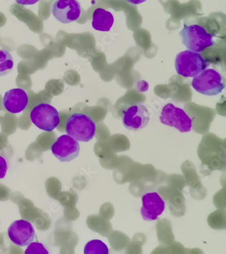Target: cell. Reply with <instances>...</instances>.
Returning <instances> with one entry per match:
<instances>
[{"instance_id": "cell-1", "label": "cell", "mask_w": 226, "mask_h": 254, "mask_svg": "<svg viewBox=\"0 0 226 254\" xmlns=\"http://www.w3.org/2000/svg\"><path fill=\"white\" fill-rule=\"evenodd\" d=\"M96 130L95 122L86 114H72L67 121V134L80 142H88L91 140L95 136Z\"/></svg>"}, {"instance_id": "cell-2", "label": "cell", "mask_w": 226, "mask_h": 254, "mask_svg": "<svg viewBox=\"0 0 226 254\" xmlns=\"http://www.w3.org/2000/svg\"><path fill=\"white\" fill-rule=\"evenodd\" d=\"M179 35L183 45L195 53H201L214 45V35L207 33L206 29L200 25L184 24Z\"/></svg>"}, {"instance_id": "cell-3", "label": "cell", "mask_w": 226, "mask_h": 254, "mask_svg": "<svg viewBox=\"0 0 226 254\" xmlns=\"http://www.w3.org/2000/svg\"><path fill=\"white\" fill-rule=\"evenodd\" d=\"M192 87L205 96H216L225 88L223 77L214 68H205L201 73L194 76Z\"/></svg>"}, {"instance_id": "cell-4", "label": "cell", "mask_w": 226, "mask_h": 254, "mask_svg": "<svg viewBox=\"0 0 226 254\" xmlns=\"http://www.w3.org/2000/svg\"><path fill=\"white\" fill-rule=\"evenodd\" d=\"M201 54L190 50L181 52L176 57L175 66L178 75L190 78L201 73L209 66Z\"/></svg>"}, {"instance_id": "cell-5", "label": "cell", "mask_w": 226, "mask_h": 254, "mask_svg": "<svg viewBox=\"0 0 226 254\" xmlns=\"http://www.w3.org/2000/svg\"><path fill=\"white\" fill-rule=\"evenodd\" d=\"M31 121L39 129L52 131L60 124L59 111L49 103H40L30 113Z\"/></svg>"}, {"instance_id": "cell-6", "label": "cell", "mask_w": 226, "mask_h": 254, "mask_svg": "<svg viewBox=\"0 0 226 254\" xmlns=\"http://www.w3.org/2000/svg\"><path fill=\"white\" fill-rule=\"evenodd\" d=\"M160 121L164 125L175 127L181 133L189 132L192 129V120L183 109L172 103L166 104L161 111Z\"/></svg>"}, {"instance_id": "cell-7", "label": "cell", "mask_w": 226, "mask_h": 254, "mask_svg": "<svg viewBox=\"0 0 226 254\" xmlns=\"http://www.w3.org/2000/svg\"><path fill=\"white\" fill-rule=\"evenodd\" d=\"M122 124L126 128L132 131L144 129L150 121V114L147 107L144 104L130 106L123 112Z\"/></svg>"}, {"instance_id": "cell-8", "label": "cell", "mask_w": 226, "mask_h": 254, "mask_svg": "<svg viewBox=\"0 0 226 254\" xmlns=\"http://www.w3.org/2000/svg\"><path fill=\"white\" fill-rule=\"evenodd\" d=\"M80 146L78 141L68 134L57 138L51 147L54 156L61 162H70L79 155Z\"/></svg>"}, {"instance_id": "cell-9", "label": "cell", "mask_w": 226, "mask_h": 254, "mask_svg": "<svg viewBox=\"0 0 226 254\" xmlns=\"http://www.w3.org/2000/svg\"><path fill=\"white\" fill-rule=\"evenodd\" d=\"M53 16L61 23H73L81 15L78 0H57L52 7Z\"/></svg>"}, {"instance_id": "cell-10", "label": "cell", "mask_w": 226, "mask_h": 254, "mask_svg": "<svg viewBox=\"0 0 226 254\" xmlns=\"http://www.w3.org/2000/svg\"><path fill=\"white\" fill-rule=\"evenodd\" d=\"M9 239L16 246H28L36 237L34 227L31 222L25 220H18L13 222L8 229Z\"/></svg>"}, {"instance_id": "cell-11", "label": "cell", "mask_w": 226, "mask_h": 254, "mask_svg": "<svg viewBox=\"0 0 226 254\" xmlns=\"http://www.w3.org/2000/svg\"><path fill=\"white\" fill-rule=\"evenodd\" d=\"M142 201L141 215L146 221H154L165 210V202L156 192H146Z\"/></svg>"}, {"instance_id": "cell-12", "label": "cell", "mask_w": 226, "mask_h": 254, "mask_svg": "<svg viewBox=\"0 0 226 254\" xmlns=\"http://www.w3.org/2000/svg\"><path fill=\"white\" fill-rule=\"evenodd\" d=\"M27 92L21 88H14L5 92L3 98L4 108L12 114H17L25 111L28 105Z\"/></svg>"}, {"instance_id": "cell-13", "label": "cell", "mask_w": 226, "mask_h": 254, "mask_svg": "<svg viewBox=\"0 0 226 254\" xmlns=\"http://www.w3.org/2000/svg\"><path fill=\"white\" fill-rule=\"evenodd\" d=\"M114 23L113 14L105 9H96L92 14V26L95 30L107 32L112 29Z\"/></svg>"}, {"instance_id": "cell-14", "label": "cell", "mask_w": 226, "mask_h": 254, "mask_svg": "<svg viewBox=\"0 0 226 254\" xmlns=\"http://www.w3.org/2000/svg\"><path fill=\"white\" fill-rule=\"evenodd\" d=\"M14 67L12 55L5 50L0 49V76L6 75Z\"/></svg>"}, {"instance_id": "cell-15", "label": "cell", "mask_w": 226, "mask_h": 254, "mask_svg": "<svg viewBox=\"0 0 226 254\" xmlns=\"http://www.w3.org/2000/svg\"><path fill=\"white\" fill-rule=\"evenodd\" d=\"M84 254H109V249L104 242L99 239H93L86 244Z\"/></svg>"}, {"instance_id": "cell-16", "label": "cell", "mask_w": 226, "mask_h": 254, "mask_svg": "<svg viewBox=\"0 0 226 254\" xmlns=\"http://www.w3.org/2000/svg\"><path fill=\"white\" fill-rule=\"evenodd\" d=\"M25 250L26 254H49L47 248L42 243L31 242Z\"/></svg>"}, {"instance_id": "cell-17", "label": "cell", "mask_w": 226, "mask_h": 254, "mask_svg": "<svg viewBox=\"0 0 226 254\" xmlns=\"http://www.w3.org/2000/svg\"><path fill=\"white\" fill-rule=\"evenodd\" d=\"M8 165L6 159L0 155V179H2L6 175Z\"/></svg>"}, {"instance_id": "cell-18", "label": "cell", "mask_w": 226, "mask_h": 254, "mask_svg": "<svg viewBox=\"0 0 226 254\" xmlns=\"http://www.w3.org/2000/svg\"><path fill=\"white\" fill-rule=\"evenodd\" d=\"M136 89H138L139 92H147L149 89V84L145 81H140L137 83Z\"/></svg>"}, {"instance_id": "cell-19", "label": "cell", "mask_w": 226, "mask_h": 254, "mask_svg": "<svg viewBox=\"0 0 226 254\" xmlns=\"http://www.w3.org/2000/svg\"><path fill=\"white\" fill-rule=\"evenodd\" d=\"M16 3L19 4L27 5H33L35 3H38L40 0H15Z\"/></svg>"}, {"instance_id": "cell-20", "label": "cell", "mask_w": 226, "mask_h": 254, "mask_svg": "<svg viewBox=\"0 0 226 254\" xmlns=\"http://www.w3.org/2000/svg\"><path fill=\"white\" fill-rule=\"evenodd\" d=\"M128 2L132 3L134 5L141 4V3L145 2L146 0H127Z\"/></svg>"}]
</instances>
